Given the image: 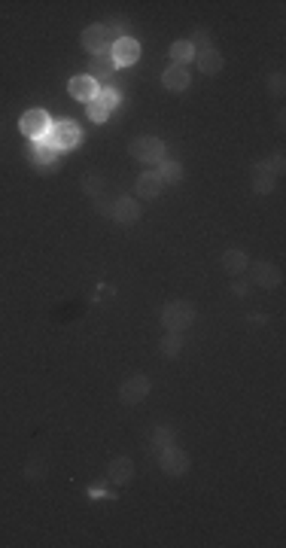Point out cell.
Returning a JSON list of instances; mask_svg holds the SVG:
<instances>
[{
    "label": "cell",
    "mask_w": 286,
    "mask_h": 548,
    "mask_svg": "<svg viewBox=\"0 0 286 548\" xmlns=\"http://www.w3.org/2000/svg\"><path fill=\"white\" fill-rule=\"evenodd\" d=\"M162 323L167 326V332H183L186 326H192L195 323V305L189 301H167L162 308Z\"/></svg>",
    "instance_id": "cell-1"
},
{
    "label": "cell",
    "mask_w": 286,
    "mask_h": 548,
    "mask_svg": "<svg viewBox=\"0 0 286 548\" xmlns=\"http://www.w3.org/2000/svg\"><path fill=\"white\" fill-rule=\"evenodd\" d=\"M195 61H198V70H201V73H219L222 65H226V58L219 55V49H207V52L195 55Z\"/></svg>",
    "instance_id": "cell-19"
},
{
    "label": "cell",
    "mask_w": 286,
    "mask_h": 548,
    "mask_svg": "<svg viewBox=\"0 0 286 548\" xmlns=\"http://www.w3.org/2000/svg\"><path fill=\"white\" fill-rule=\"evenodd\" d=\"M131 159L143 161V165H158L165 159V144L158 137H134L128 144Z\"/></svg>",
    "instance_id": "cell-2"
},
{
    "label": "cell",
    "mask_w": 286,
    "mask_h": 548,
    "mask_svg": "<svg viewBox=\"0 0 286 548\" xmlns=\"http://www.w3.org/2000/svg\"><path fill=\"white\" fill-rule=\"evenodd\" d=\"M82 189H86V192L88 195H95V198H97V195H101V189H104V180H101V174H86V180H82Z\"/></svg>",
    "instance_id": "cell-26"
},
{
    "label": "cell",
    "mask_w": 286,
    "mask_h": 548,
    "mask_svg": "<svg viewBox=\"0 0 286 548\" xmlns=\"http://www.w3.org/2000/svg\"><path fill=\"white\" fill-rule=\"evenodd\" d=\"M268 165H271V171H274V174H277V177H281V174H283V156H281V152H277V156H274V159H271V161H268Z\"/></svg>",
    "instance_id": "cell-29"
},
{
    "label": "cell",
    "mask_w": 286,
    "mask_h": 548,
    "mask_svg": "<svg viewBox=\"0 0 286 548\" xmlns=\"http://www.w3.org/2000/svg\"><path fill=\"white\" fill-rule=\"evenodd\" d=\"M110 216H113L116 222H122V226H128V222L141 220V205H137L134 198H125V195H122V198L113 201V214H110Z\"/></svg>",
    "instance_id": "cell-11"
},
{
    "label": "cell",
    "mask_w": 286,
    "mask_h": 548,
    "mask_svg": "<svg viewBox=\"0 0 286 548\" xmlns=\"http://www.w3.org/2000/svg\"><path fill=\"white\" fill-rule=\"evenodd\" d=\"M247 265H250V259L243 250H226L222 253V269H226L228 274H235V277L247 271Z\"/></svg>",
    "instance_id": "cell-18"
},
{
    "label": "cell",
    "mask_w": 286,
    "mask_h": 548,
    "mask_svg": "<svg viewBox=\"0 0 286 548\" xmlns=\"http://www.w3.org/2000/svg\"><path fill=\"white\" fill-rule=\"evenodd\" d=\"M49 137H52V144L58 146V150H73V146L80 144V125L76 122H58V125H52Z\"/></svg>",
    "instance_id": "cell-6"
},
{
    "label": "cell",
    "mask_w": 286,
    "mask_h": 548,
    "mask_svg": "<svg viewBox=\"0 0 286 548\" xmlns=\"http://www.w3.org/2000/svg\"><path fill=\"white\" fill-rule=\"evenodd\" d=\"M86 113H88V119H92V122H104V119L110 116V110L104 107L97 98H92V101H86Z\"/></svg>",
    "instance_id": "cell-24"
},
{
    "label": "cell",
    "mask_w": 286,
    "mask_h": 548,
    "mask_svg": "<svg viewBox=\"0 0 286 548\" xmlns=\"http://www.w3.org/2000/svg\"><path fill=\"white\" fill-rule=\"evenodd\" d=\"M97 101H101L107 110H113V107H119V104H122V95L116 89H97Z\"/></svg>",
    "instance_id": "cell-25"
},
{
    "label": "cell",
    "mask_w": 286,
    "mask_h": 548,
    "mask_svg": "<svg viewBox=\"0 0 286 548\" xmlns=\"http://www.w3.org/2000/svg\"><path fill=\"white\" fill-rule=\"evenodd\" d=\"M110 55H113L116 67H128V65H134V61L141 58V43L131 40V37H122V40H116V43L110 46Z\"/></svg>",
    "instance_id": "cell-4"
},
{
    "label": "cell",
    "mask_w": 286,
    "mask_h": 548,
    "mask_svg": "<svg viewBox=\"0 0 286 548\" xmlns=\"http://www.w3.org/2000/svg\"><path fill=\"white\" fill-rule=\"evenodd\" d=\"M235 293H238V296H247L250 293V284H241V280H235V286H232Z\"/></svg>",
    "instance_id": "cell-30"
},
{
    "label": "cell",
    "mask_w": 286,
    "mask_h": 548,
    "mask_svg": "<svg viewBox=\"0 0 286 548\" xmlns=\"http://www.w3.org/2000/svg\"><path fill=\"white\" fill-rule=\"evenodd\" d=\"M180 350H183V335L180 332H167L162 339V354L165 356H177Z\"/></svg>",
    "instance_id": "cell-22"
},
{
    "label": "cell",
    "mask_w": 286,
    "mask_h": 548,
    "mask_svg": "<svg viewBox=\"0 0 286 548\" xmlns=\"http://www.w3.org/2000/svg\"><path fill=\"white\" fill-rule=\"evenodd\" d=\"M171 58H174V65H180V67L195 61V49L189 46V40H177V43L171 46Z\"/></svg>",
    "instance_id": "cell-21"
},
{
    "label": "cell",
    "mask_w": 286,
    "mask_h": 548,
    "mask_svg": "<svg viewBox=\"0 0 286 548\" xmlns=\"http://www.w3.org/2000/svg\"><path fill=\"white\" fill-rule=\"evenodd\" d=\"M174 442V430H167V426H158L156 433H152V445H158V448H167Z\"/></svg>",
    "instance_id": "cell-27"
},
{
    "label": "cell",
    "mask_w": 286,
    "mask_h": 548,
    "mask_svg": "<svg viewBox=\"0 0 286 548\" xmlns=\"http://www.w3.org/2000/svg\"><path fill=\"white\" fill-rule=\"evenodd\" d=\"M158 460H162V469L167 475H183L186 469H189V454L174 448V445L162 448V457H158Z\"/></svg>",
    "instance_id": "cell-7"
},
{
    "label": "cell",
    "mask_w": 286,
    "mask_h": 548,
    "mask_svg": "<svg viewBox=\"0 0 286 548\" xmlns=\"http://www.w3.org/2000/svg\"><path fill=\"white\" fill-rule=\"evenodd\" d=\"M274 180H277V174L271 171L268 161H256L253 165V189L256 192H271V189H274Z\"/></svg>",
    "instance_id": "cell-16"
},
{
    "label": "cell",
    "mask_w": 286,
    "mask_h": 548,
    "mask_svg": "<svg viewBox=\"0 0 286 548\" xmlns=\"http://www.w3.org/2000/svg\"><path fill=\"white\" fill-rule=\"evenodd\" d=\"M19 128H22L25 137L37 140V137H43L52 131V119H49L46 110H27V113L19 119Z\"/></svg>",
    "instance_id": "cell-3"
},
{
    "label": "cell",
    "mask_w": 286,
    "mask_h": 548,
    "mask_svg": "<svg viewBox=\"0 0 286 548\" xmlns=\"http://www.w3.org/2000/svg\"><path fill=\"white\" fill-rule=\"evenodd\" d=\"M107 475L113 484H128L134 479V463H131V457H113L107 466Z\"/></svg>",
    "instance_id": "cell-12"
},
{
    "label": "cell",
    "mask_w": 286,
    "mask_h": 548,
    "mask_svg": "<svg viewBox=\"0 0 286 548\" xmlns=\"http://www.w3.org/2000/svg\"><path fill=\"white\" fill-rule=\"evenodd\" d=\"M250 269V274H253V284L256 286H277L283 280V274H281V269L277 265H268V262H253V265H247Z\"/></svg>",
    "instance_id": "cell-9"
},
{
    "label": "cell",
    "mask_w": 286,
    "mask_h": 548,
    "mask_svg": "<svg viewBox=\"0 0 286 548\" xmlns=\"http://www.w3.org/2000/svg\"><path fill=\"white\" fill-rule=\"evenodd\" d=\"M156 174H158V180H162V183H180V180H183V165H180L177 159H162Z\"/></svg>",
    "instance_id": "cell-20"
},
{
    "label": "cell",
    "mask_w": 286,
    "mask_h": 548,
    "mask_svg": "<svg viewBox=\"0 0 286 548\" xmlns=\"http://www.w3.org/2000/svg\"><path fill=\"white\" fill-rule=\"evenodd\" d=\"M189 82H192V76H189V70L186 67H180V65H171L162 73V86L167 89V91H183V89H189Z\"/></svg>",
    "instance_id": "cell-13"
},
{
    "label": "cell",
    "mask_w": 286,
    "mask_h": 548,
    "mask_svg": "<svg viewBox=\"0 0 286 548\" xmlns=\"http://www.w3.org/2000/svg\"><path fill=\"white\" fill-rule=\"evenodd\" d=\"M162 186H165V183L158 180L156 171H146L134 183V195H137V198H156V195L162 192Z\"/></svg>",
    "instance_id": "cell-15"
},
{
    "label": "cell",
    "mask_w": 286,
    "mask_h": 548,
    "mask_svg": "<svg viewBox=\"0 0 286 548\" xmlns=\"http://www.w3.org/2000/svg\"><path fill=\"white\" fill-rule=\"evenodd\" d=\"M31 159H34V165H40V168H46V165H52L55 159H58V146L52 144V137L49 135H43V137H37L34 140V150H31Z\"/></svg>",
    "instance_id": "cell-10"
},
{
    "label": "cell",
    "mask_w": 286,
    "mask_h": 548,
    "mask_svg": "<svg viewBox=\"0 0 286 548\" xmlns=\"http://www.w3.org/2000/svg\"><path fill=\"white\" fill-rule=\"evenodd\" d=\"M150 378L146 375H131L128 381H122V387H119V396H122V402H128V405H137L141 399L150 393Z\"/></svg>",
    "instance_id": "cell-5"
},
{
    "label": "cell",
    "mask_w": 286,
    "mask_h": 548,
    "mask_svg": "<svg viewBox=\"0 0 286 548\" xmlns=\"http://www.w3.org/2000/svg\"><path fill=\"white\" fill-rule=\"evenodd\" d=\"M107 43H110V37H107V27L104 25H88L86 31H82V46L88 49V52H104L107 49Z\"/></svg>",
    "instance_id": "cell-14"
},
{
    "label": "cell",
    "mask_w": 286,
    "mask_h": 548,
    "mask_svg": "<svg viewBox=\"0 0 286 548\" xmlns=\"http://www.w3.org/2000/svg\"><path fill=\"white\" fill-rule=\"evenodd\" d=\"M283 86H286V82H283V73L268 76V91H271V95H277V98H281V95H283Z\"/></svg>",
    "instance_id": "cell-28"
},
{
    "label": "cell",
    "mask_w": 286,
    "mask_h": 548,
    "mask_svg": "<svg viewBox=\"0 0 286 548\" xmlns=\"http://www.w3.org/2000/svg\"><path fill=\"white\" fill-rule=\"evenodd\" d=\"M113 70H116L113 55H110V49H104V52H97V55L88 58V73L86 76H92L95 82L97 80H110V76H113Z\"/></svg>",
    "instance_id": "cell-8"
},
{
    "label": "cell",
    "mask_w": 286,
    "mask_h": 548,
    "mask_svg": "<svg viewBox=\"0 0 286 548\" xmlns=\"http://www.w3.org/2000/svg\"><path fill=\"white\" fill-rule=\"evenodd\" d=\"M189 46L195 49V55H201V52H207V49H213V46H211V31H207V27H195V37L189 40Z\"/></svg>",
    "instance_id": "cell-23"
},
{
    "label": "cell",
    "mask_w": 286,
    "mask_h": 548,
    "mask_svg": "<svg viewBox=\"0 0 286 548\" xmlns=\"http://www.w3.org/2000/svg\"><path fill=\"white\" fill-rule=\"evenodd\" d=\"M67 89H71V95L76 101H92V98H97V82L92 76H73Z\"/></svg>",
    "instance_id": "cell-17"
}]
</instances>
